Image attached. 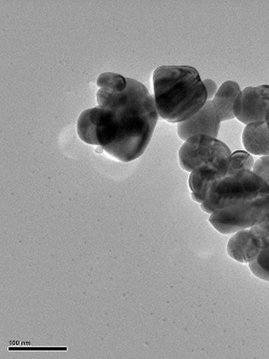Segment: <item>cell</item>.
Here are the masks:
<instances>
[{
    "instance_id": "cell-1",
    "label": "cell",
    "mask_w": 269,
    "mask_h": 359,
    "mask_svg": "<svg viewBox=\"0 0 269 359\" xmlns=\"http://www.w3.org/2000/svg\"><path fill=\"white\" fill-rule=\"evenodd\" d=\"M124 92H97L100 108L97 137L99 148L123 163L143 156L159 121L155 95L143 83L126 78Z\"/></svg>"
},
{
    "instance_id": "cell-2",
    "label": "cell",
    "mask_w": 269,
    "mask_h": 359,
    "mask_svg": "<svg viewBox=\"0 0 269 359\" xmlns=\"http://www.w3.org/2000/svg\"><path fill=\"white\" fill-rule=\"evenodd\" d=\"M200 208L218 233L230 235L269 221V185L252 171L216 180Z\"/></svg>"
},
{
    "instance_id": "cell-9",
    "label": "cell",
    "mask_w": 269,
    "mask_h": 359,
    "mask_svg": "<svg viewBox=\"0 0 269 359\" xmlns=\"http://www.w3.org/2000/svg\"><path fill=\"white\" fill-rule=\"evenodd\" d=\"M242 143L250 154L269 156V132L266 122L247 125L242 133Z\"/></svg>"
},
{
    "instance_id": "cell-10",
    "label": "cell",
    "mask_w": 269,
    "mask_h": 359,
    "mask_svg": "<svg viewBox=\"0 0 269 359\" xmlns=\"http://www.w3.org/2000/svg\"><path fill=\"white\" fill-rule=\"evenodd\" d=\"M240 92L242 90L240 84L235 81H226L222 84L221 88H218L211 102H214V108L221 122L235 118L234 104Z\"/></svg>"
},
{
    "instance_id": "cell-13",
    "label": "cell",
    "mask_w": 269,
    "mask_h": 359,
    "mask_svg": "<svg viewBox=\"0 0 269 359\" xmlns=\"http://www.w3.org/2000/svg\"><path fill=\"white\" fill-rule=\"evenodd\" d=\"M254 156L244 151H237L232 153L230 161V170L228 175L240 172V171H252L254 166Z\"/></svg>"
},
{
    "instance_id": "cell-12",
    "label": "cell",
    "mask_w": 269,
    "mask_h": 359,
    "mask_svg": "<svg viewBox=\"0 0 269 359\" xmlns=\"http://www.w3.org/2000/svg\"><path fill=\"white\" fill-rule=\"evenodd\" d=\"M97 86L103 88V90L122 93L126 90L127 80L122 74H114V72H104L97 79Z\"/></svg>"
},
{
    "instance_id": "cell-17",
    "label": "cell",
    "mask_w": 269,
    "mask_h": 359,
    "mask_svg": "<svg viewBox=\"0 0 269 359\" xmlns=\"http://www.w3.org/2000/svg\"><path fill=\"white\" fill-rule=\"evenodd\" d=\"M265 122H266L267 128H268V132H269V110H268V112H267L266 120H265Z\"/></svg>"
},
{
    "instance_id": "cell-7",
    "label": "cell",
    "mask_w": 269,
    "mask_h": 359,
    "mask_svg": "<svg viewBox=\"0 0 269 359\" xmlns=\"http://www.w3.org/2000/svg\"><path fill=\"white\" fill-rule=\"evenodd\" d=\"M220 125L221 121L218 118L214 102L208 100L195 116L185 122L178 124V136L183 141L196 135H207L216 138L220 130Z\"/></svg>"
},
{
    "instance_id": "cell-16",
    "label": "cell",
    "mask_w": 269,
    "mask_h": 359,
    "mask_svg": "<svg viewBox=\"0 0 269 359\" xmlns=\"http://www.w3.org/2000/svg\"><path fill=\"white\" fill-rule=\"evenodd\" d=\"M204 86H205L206 90H207L208 100H214V97L216 96V92H218V86L214 80L210 79H206L203 80Z\"/></svg>"
},
{
    "instance_id": "cell-11",
    "label": "cell",
    "mask_w": 269,
    "mask_h": 359,
    "mask_svg": "<svg viewBox=\"0 0 269 359\" xmlns=\"http://www.w3.org/2000/svg\"><path fill=\"white\" fill-rule=\"evenodd\" d=\"M100 108L98 106L95 108L83 111L79 116L77 123V133L79 138L83 142L90 145H95L99 148L98 137H97V125H98Z\"/></svg>"
},
{
    "instance_id": "cell-8",
    "label": "cell",
    "mask_w": 269,
    "mask_h": 359,
    "mask_svg": "<svg viewBox=\"0 0 269 359\" xmlns=\"http://www.w3.org/2000/svg\"><path fill=\"white\" fill-rule=\"evenodd\" d=\"M228 170L230 164H206L192 171L189 177L192 199L196 203H203L207 199L212 183L226 177Z\"/></svg>"
},
{
    "instance_id": "cell-14",
    "label": "cell",
    "mask_w": 269,
    "mask_h": 359,
    "mask_svg": "<svg viewBox=\"0 0 269 359\" xmlns=\"http://www.w3.org/2000/svg\"><path fill=\"white\" fill-rule=\"evenodd\" d=\"M249 268L256 278L269 282V245L258 253L256 259L249 263Z\"/></svg>"
},
{
    "instance_id": "cell-5",
    "label": "cell",
    "mask_w": 269,
    "mask_h": 359,
    "mask_svg": "<svg viewBox=\"0 0 269 359\" xmlns=\"http://www.w3.org/2000/svg\"><path fill=\"white\" fill-rule=\"evenodd\" d=\"M269 245V221L234 233L228 243V254L238 263L249 264Z\"/></svg>"
},
{
    "instance_id": "cell-4",
    "label": "cell",
    "mask_w": 269,
    "mask_h": 359,
    "mask_svg": "<svg viewBox=\"0 0 269 359\" xmlns=\"http://www.w3.org/2000/svg\"><path fill=\"white\" fill-rule=\"evenodd\" d=\"M230 148L225 143L207 135H196L184 141L179 150V164L191 173L206 164H230Z\"/></svg>"
},
{
    "instance_id": "cell-6",
    "label": "cell",
    "mask_w": 269,
    "mask_h": 359,
    "mask_svg": "<svg viewBox=\"0 0 269 359\" xmlns=\"http://www.w3.org/2000/svg\"><path fill=\"white\" fill-rule=\"evenodd\" d=\"M268 110L269 86L244 88L234 104L235 118L246 125L264 122Z\"/></svg>"
},
{
    "instance_id": "cell-15",
    "label": "cell",
    "mask_w": 269,
    "mask_h": 359,
    "mask_svg": "<svg viewBox=\"0 0 269 359\" xmlns=\"http://www.w3.org/2000/svg\"><path fill=\"white\" fill-rule=\"evenodd\" d=\"M252 172L256 173L269 185V156H262L258 158L254 163Z\"/></svg>"
},
{
    "instance_id": "cell-3",
    "label": "cell",
    "mask_w": 269,
    "mask_h": 359,
    "mask_svg": "<svg viewBox=\"0 0 269 359\" xmlns=\"http://www.w3.org/2000/svg\"><path fill=\"white\" fill-rule=\"evenodd\" d=\"M157 112L166 122L190 120L208 102L199 72L191 66H161L153 72Z\"/></svg>"
}]
</instances>
